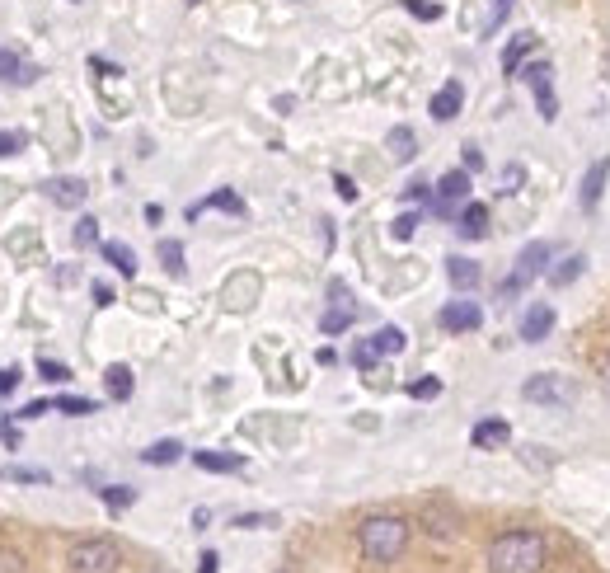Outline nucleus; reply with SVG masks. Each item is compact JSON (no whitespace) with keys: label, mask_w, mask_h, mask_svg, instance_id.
Returning a JSON list of instances; mask_svg holds the SVG:
<instances>
[{"label":"nucleus","mask_w":610,"mask_h":573,"mask_svg":"<svg viewBox=\"0 0 610 573\" xmlns=\"http://www.w3.org/2000/svg\"><path fill=\"white\" fill-rule=\"evenodd\" d=\"M230 527H240V531H268V527H277V512H240Z\"/></svg>","instance_id":"34"},{"label":"nucleus","mask_w":610,"mask_h":573,"mask_svg":"<svg viewBox=\"0 0 610 573\" xmlns=\"http://www.w3.org/2000/svg\"><path fill=\"white\" fill-rule=\"evenodd\" d=\"M99 249H104V259L118 268L122 278H137V249L132 245H122V240H104Z\"/></svg>","instance_id":"23"},{"label":"nucleus","mask_w":610,"mask_h":573,"mask_svg":"<svg viewBox=\"0 0 610 573\" xmlns=\"http://www.w3.org/2000/svg\"><path fill=\"white\" fill-rule=\"evenodd\" d=\"M104 390H108V400H118V404L132 400V390H137V376H132V367H127V362H113V367L104 372Z\"/></svg>","instance_id":"19"},{"label":"nucleus","mask_w":610,"mask_h":573,"mask_svg":"<svg viewBox=\"0 0 610 573\" xmlns=\"http://www.w3.org/2000/svg\"><path fill=\"white\" fill-rule=\"evenodd\" d=\"M254 296H259V278H254V273L230 278V287H226V306L230 310H249V306H254Z\"/></svg>","instance_id":"21"},{"label":"nucleus","mask_w":610,"mask_h":573,"mask_svg":"<svg viewBox=\"0 0 610 573\" xmlns=\"http://www.w3.org/2000/svg\"><path fill=\"white\" fill-rule=\"evenodd\" d=\"M76 245L85 249V245H99V221L94 217H80L76 221Z\"/></svg>","instance_id":"41"},{"label":"nucleus","mask_w":610,"mask_h":573,"mask_svg":"<svg viewBox=\"0 0 610 573\" xmlns=\"http://www.w3.org/2000/svg\"><path fill=\"white\" fill-rule=\"evenodd\" d=\"M5 480H15V484H47L52 475H47V470H29V465H15V470H5Z\"/></svg>","instance_id":"39"},{"label":"nucleus","mask_w":610,"mask_h":573,"mask_svg":"<svg viewBox=\"0 0 610 573\" xmlns=\"http://www.w3.org/2000/svg\"><path fill=\"white\" fill-rule=\"evenodd\" d=\"M71 5H76V0H71Z\"/></svg>","instance_id":"58"},{"label":"nucleus","mask_w":610,"mask_h":573,"mask_svg":"<svg viewBox=\"0 0 610 573\" xmlns=\"http://www.w3.org/2000/svg\"><path fill=\"white\" fill-rule=\"evenodd\" d=\"M507 10H512V0H493V15H488V24H484V29H488V33L498 29V24H503V19H507Z\"/></svg>","instance_id":"50"},{"label":"nucleus","mask_w":610,"mask_h":573,"mask_svg":"<svg viewBox=\"0 0 610 573\" xmlns=\"http://www.w3.org/2000/svg\"><path fill=\"white\" fill-rule=\"evenodd\" d=\"M521 184H526V170H521V165H507L503 170V193H517Z\"/></svg>","instance_id":"45"},{"label":"nucleus","mask_w":610,"mask_h":573,"mask_svg":"<svg viewBox=\"0 0 610 573\" xmlns=\"http://www.w3.org/2000/svg\"><path fill=\"white\" fill-rule=\"evenodd\" d=\"M404 198H409V202H432V184H423V179H413V184L404 188Z\"/></svg>","instance_id":"47"},{"label":"nucleus","mask_w":610,"mask_h":573,"mask_svg":"<svg viewBox=\"0 0 610 573\" xmlns=\"http://www.w3.org/2000/svg\"><path fill=\"white\" fill-rule=\"evenodd\" d=\"M554 334V306L549 301H535L526 315H521V343H545Z\"/></svg>","instance_id":"9"},{"label":"nucleus","mask_w":610,"mask_h":573,"mask_svg":"<svg viewBox=\"0 0 610 573\" xmlns=\"http://www.w3.org/2000/svg\"><path fill=\"white\" fill-rule=\"evenodd\" d=\"M404 10H409L413 19H423V24L442 19V5H432V0H404Z\"/></svg>","instance_id":"38"},{"label":"nucleus","mask_w":610,"mask_h":573,"mask_svg":"<svg viewBox=\"0 0 610 573\" xmlns=\"http://www.w3.org/2000/svg\"><path fill=\"white\" fill-rule=\"evenodd\" d=\"M183 456V442H174V437H165V442H151V447L141 451V461L146 465H174Z\"/></svg>","instance_id":"27"},{"label":"nucleus","mask_w":610,"mask_h":573,"mask_svg":"<svg viewBox=\"0 0 610 573\" xmlns=\"http://www.w3.org/2000/svg\"><path fill=\"white\" fill-rule=\"evenodd\" d=\"M371 343L381 348V357H395V353H404V343H409V334L399 325H381L376 334H371Z\"/></svg>","instance_id":"26"},{"label":"nucleus","mask_w":610,"mask_h":573,"mask_svg":"<svg viewBox=\"0 0 610 573\" xmlns=\"http://www.w3.org/2000/svg\"><path fill=\"white\" fill-rule=\"evenodd\" d=\"M334 188H338V198L343 202H357V184H352L348 174H334Z\"/></svg>","instance_id":"51"},{"label":"nucleus","mask_w":610,"mask_h":573,"mask_svg":"<svg viewBox=\"0 0 610 573\" xmlns=\"http://www.w3.org/2000/svg\"><path fill=\"white\" fill-rule=\"evenodd\" d=\"M460 160H465V165H460V170H484V151H479V146H474V141H465V146H460Z\"/></svg>","instance_id":"44"},{"label":"nucleus","mask_w":610,"mask_h":573,"mask_svg":"<svg viewBox=\"0 0 610 573\" xmlns=\"http://www.w3.org/2000/svg\"><path fill=\"white\" fill-rule=\"evenodd\" d=\"M230 212V217H244V202H240V193H230V188H216L212 198L207 202H198V207H188V217H202V212Z\"/></svg>","instance_id":"22"},{"label":"nucleus","mask_w":610,"mask_h":573,"mask_svg":"<svg viewBox=\"0 0 610 573\" xmlns=\"http://www.w3.org/2000/svg\"><path fill=\"white\" fill-rule=\"evenodd\" d=\"M488 573H545L549 569V541L540 531L512 527L488 541Z\"/></svg>","instance_id":"2"},{"label":"nucleus","mask_w":610,"mask_h":573,"mask_svg":"<svg viewBox=\"0 0 610 573\" xmlns=\"http://www.w3.org/2000/svg\"><path fill=\"white\" fill-rule=\"evenodd\" d=\"M601 381H606V390H610V357H601Z\"/></svg>","instance_id":"56"},{"label":"nucleus","mask_w":610,"mask_h":573,"mask_svg":"<svg viewBox=\"0 0 610 573\" xmlns=\"http://www.w3.org/2000/svg\"><path fill=\"white\" fill-rule=\"evenodd\" d=\"M348 357H352V367H357V372H376V362H381V348H376L371 339H357Z\"/></svg>","instance_id":"30"},{"label":"nucleus","mask_w":610,"mask_h":573,"mask_svg":"<svg viewBox=\"0 0 610 573\" xmlns=\"http://www.w3.org/2000/svg\"><path fill=\"white\" fill-rule=\"evenodd\" d=\"M198 573H221V555H216V550H202Z\"/></svg>","instance_id":"52"},{"label":"nucleus","mask_w":610,"mask_h":573,"mask_svg":"<svg viewBox=\"0 0 610 573\" xmlns=\"http://www.w3.org/2000/svg\"><path fill=\"white\" fill-rule=\"evenodd\" d=\"M52 409L66 414V419H90V414H99V400H85V395H57Z\"/></svg>","instance_id":"25"},{"label":"nucleus","mask_w":610,"mask_h":573,"mask_svg":"<svg viewBox=\"0 0 610 573\" xmlns=\"http://www.w3.org/2000/svg\"><path fill=\"white\" fill-rule=\"evenodd\" d=\"M277 573H296V569H277Z\"/></svg>","instance_id":"57"},{"label":"nucleus","mask_w":610,"mask_h":573,"mask_svg":"<svg viewBox=\"0 0 610 573\" xmlns=\"http://www.w3.org/2000/svg\"><path fill=\"white\" fill-rule=\"evenodd\" d=\"M66 569L71 573H118L122 569V545L108 536H90L66 550Z\"/></svg>","instance_id":"3"},{"label":"nucleus","mask_w":610,"mask_h":573,"mask_svg":"<svg viewBox=\"0 0 610 573\" xmlns=\"http://www.w3.org/2000/svg\"><path fill=\"white\" fill-rule=\"evenodd\" d=\"M43 193H47L52 202H57V207H66V212H76V207H85V202H90V184H85V179H76V174L47 179Z\"/></svg>","instance_id":"8"},{"label":"nucleus","mask_w":610,"mask_h":573,"mask_svg":"<svg viewBox=\"0 0 610 573\" xmlns=\"http://www.w3.org/2000/svg\"><path fill=\"white\" fill-rule=\"evenodd\" d=\"M99 498H104L108 512H127L132 503H137V489H132V484H104V489H99Z\"/></svg>","instance_id":"28"},{"label":"nucleus","mask_w":610,"mask_h":573,"mask_svg":"<svg viewBox=\"0 0 610 573\" xmlns=\"http://www.w3.org/2000/svg\"><path fill=\"white\" fill-rule=\"evenodd\" d=\"M573 395H578V390H573V381H568V376H554V372H535L531 381L521 386V400L549 404V409H554V404H559V409H568V404H573Z\"/></svg>","instance_id":"4"},{"label":"nucleus","mask_w":610,"mask_h":573,"mask_svg":"<svg viewBox=\"0 0 610 573\" xmlns=\"http://www.w3.org/2000/svg\"><path fill=\"white\" fill-rule=\"evenodd\" d=\"M43 414H52V400H33L19 409V419H43Z\"/></svg>","instance_id":"49"},{"label":"nucleus","mask_w":610,"mask_h":573,"mask_svg":"<svg viewBox=\"0 0 610 573\" xmlns=\"http://www.w3.org/2000/svg\"><path fill=\"white\" fill-rule=\"evenodd\" d=\"M517 80H526V85L535 90L540 80H554V66H549V62H521L517 66Z\"/></svg>","instance_id":"36"},{"label":"nucleus","mask_w":610,"mask_h":573,"mask_svg":"<svg viewBox=\"0 0 610 573\" xmlns=\"http://www.w3.org/2000/svg\"><path fill=\"white\" fill-rule=\"evenodd\" d=\"M446 278H451L456 292H474V287L484 282V264H474V259L456 254V259H446Z\"/></svg>","instance_id":"17"},{"label":"nucleus","mask_w":610,"mask_h":573,"mask_svg":"<svg viewBox=\"0 0 610 573\" xmlns=\"http://www.w3.org/2000/svg\"><path fill=\"white\" fill-rule=\"evenodd\" d=\"M0 573H24V555L19 550H0Z\"/></svg>","instance_id":"46"},{"label":"nucleus","mask_w":610,"mask_h":573,"mask_svg":"<svg viewBox=\"0 0 610 573\" xmlns=\"http://www.w3.org/2000/svg\"><path fill=\"white\" fill-rule=\"evenodd\" d=\"M460 109H465V85H460V80H446L442 90L432 94V104H427V113H432L437 123H451V118H460Z\"/></svg>","instance_id":"10"},{"label":"nucleus","mask_w":610,"mask_h":573,"mask_svg":"<svg viewBox=\"0 0 610 573\" xmlns=\"http://www.w3.org/2000/svg\"><path fill=\"white\" fill-rule=\"evenodd\" d=\"M470 442L479 451H498V447H507V442H512V423L507 419H479L470 428Z\"/></svg>","instance_id":"14"},{"label":"nucleus","mask_w":610,"mask_h":573,"mask_svg":"<svg viewBox=\"0 0 610 573\" xmlns=\"http://www.w3.org/2000/svg\"><path fill=\"white\" fill-rule=\"evenodd\" d=\"M385 146H390V155H395L399 165L418 155V137H413V127H390V137H385Z\"/></svg>","instance_id":"24"},{"label":"nucleus","mask_w":610,"mask_h":573,"mask_svg":"<svg viewBox=\"0 0 610 573\" xmlns=\"http://www.w3.org/2000/svg\"><path fill=\"white\" fill-rule=\"evenodd\" d=\"M549 259H554V245H549V240H531V245L517 254V268H512V273H521L526 282H535L549 268Z\"/></svg>","instance_id":"13"},{"label":"nucleus","mask_w":610,"mask_h":573,"mask_svg":"<svg viewBox=\"0 0 610 573\" xmlns=\"http://www.w3.org/2000/svg\"><path fill=\"white\" fill-rule=\"evenodd\" d=\"M418 212H399L395 221H390V235H395V240H413V231H418Z\"/></svg>","instance_id":"37"},{"label":"nucleus","mask_w":610,"mask_h":573,"mask_svg":"<svg viewBox=\"0 0 610 573\" xmlns=\"http://www.w3.org/2000/svg\"><path fill=\"white\" fill-rule=\"evenodd\" d=\"M409 541H413V522H409V517H395V512H371V517H362V522H357V550L366 555V564H381V569H390V564H399V559H404Z\"/></svg>","instance_id":"1"},{"label":"nucleus","mask_w":610,"mask_h":573,"mask_svg":"<svg viewBox=\"0 0 610 573\" xmlns=\"http://www.w3.org/2000/svg\"><path fill=\"white\" fill-rule=\"evenodd\" d=\"M423 531L432 536V541H456V536H460V517L446 508V503H427Z\"/></svg>","instance_id":"11"},{"label":"nucleus","mask_w":610,"mask_h":573,"mask_svg":"<svg viewBox=\"0 0 610 573\" xmlns=\"http://www.w3.org/2000/svg\"><path fill=\"white\" fill-rule=\"evenodd\" d=\"M193 465L207 470V475H240L244 456L240 451H193Z\"/></svg>","instance_id":"16"},{"label":"nucleus","mask_w":610,"mask_h":573,"mask_svg":"<svg viewBox=\"0 0 610 573\" xmlns=\"http://www.w3.org/2000/svg\"><path fill=\"white\" fill-rule=\"evenodd\" d=\"M409 395L413 400H437V395H442V381H437V376H423V381L409 386Z\"/></svg>","instance_id":"40"},{"label":"nucleus","mask_w":610,"mask_h":573,"mask_svg":"<svg viewBox=\"0 0 610 573\" xmlns=\"http://www.w3.org/2000/svg\"><path fill=\"white\" fill-rule=\"evenodd\" d=\"M582 268H587V259H582V254H568L559 268H549V282H554V287H568V282L582 278Z\"/></svg>","instance_id":"31"},{"label":"nucleus","mask_w":610,"mask_h":573,"mask_svg":"<svg viewBox=\"0 0 610 573\" xmlns=\"http://www.w3.org/2000/svg\"><path fill=\"white\" fill-rule=\"evenodd\" d=\"M19 151H29V132L0 127V160H5V155H19Z\"/></svg>","instance_id":"35"},{"label":"nucleus","mask_w":610,"mask_h":573,"mask_svg":"<svg viewBox=\"0 0 610 573\" xmlns=\"http://www.w3.org/2000/svg\"><path fill=\"white\" fill-rule=\"evenodd\" d=\"M606 179H610V160L601 155L592 170L582 174V193H578V202H582V212H596L601 207V198H606Z\"/></svg>","instance_id":"12"},{"label":"nucleus","mask_w":610,"mask_h":573,"mask_svg":"<svg viewBox=\"0 0 610 573\" xmlns=\"http://www.w3.org/2000/svg\"><path fill=\"white\" fill-rule=\"evenodd\" d=\"M94 306H99V310L113 306V287H108V282H94Z\"/></svg>","instance_id":"53"},{"label":"nucleus","mask_w":610,"mask_h":573,"mask_svg":"<svg viewBox=\"0 0 610 573\" xmlns=\"http://www.w3.org/2000/svg\"><path fill=\"white\" fill-rule=\"evenodd\" d=\"M535 47H540V38H535L531 29H521L517 38H507V47H503V71H507V76H517V66L531 57Z\"/></svg>","instance_id":"20"},{"label":"nucleus","mask_w":610,"mask_h":573,"mask_svg":"<svg viewBox=\"0 0 610 573\" xmlns=\"http://www.w3.org/2000/svg\"><path fill=\"white\" fill-rule=\"evenodd\" d=\"M155 254H160V264H165L174 278H183V245H179V240H160V245H155Z\"/></svg>","instance_id":"32"},{"label":"nucleus","mask_w":610,"mask_h":573,"mask_svg":"<svg viewBox=\"0 0 610 573\" xmlns=\"http://www.w3.org/2000/svg\"><path fill=\"white\" fill-rule=\"evenodd\" d=\"M315 362H320V367H334L338 353H334V348H320V353H315Z\"/></svg>","instance_id":"55"},{"label":"nucleus","mask_w":610,"mask_h":573,"mask_svg":"<svg viewBox=\"0 0 610 573\" xmlns=\"http://www.w3.org/2000/svg\"><path fill=\"white\" fill-rule=\"evenodd\" d=\"M0 442H5V451H19V428L10 419H0Z\"/></svg>","instance_id":"48"},{"label":"nucleus","mask_w":610,"mask_h":573,"mask_svg":"<svg viewBox=\"0 0 610 573\" xmlns=\"http://www.w3.org/2000/svg\"><path fill=\"white\" fill-rule=\"evenodd\" d=\"M526 287H531V282L521 278V273H507V278H503V287H498V301H512V296H521V292H526Z\"/></svg>","instance_id":"43"},{"label":"nucleus","mask_w":610,"mask_h":573,"mask_svg":"<svg viewBox=\"0 0 610 573\" xmlns=\"http://www.w3.org/2000/svg\"><path fill=\"white\" fill-rule=\"evenodd\" d=\"M38 376H43L47 386H66V381H71V367H66V362H52V357H38Z\"/></svg>","instance_id":"33"},{"label":"nucleus","mask_w":610,"mask_h":573,"mask_svg":"<svg viewBox=\"0 0 610 573\" xmlns=\"http://www.w3.org/2000/svg\"><path fill=\"white\" fill-rule=\"evenodd\" d=\"M19 381H24V372L19 367H0V400H10L19 390Z\"/></svg>","instance_id":"42"},{"label":"nucleus","mask_w":610,"mask_h":573,"mask_svg":"<svg viewBox=\"0 0 610 573\" xmlns=\"http://www.w3.org/2000/svg\"><path fill=\"white\" fill-rule=\"evenodd\" d=\"M43 76L38 66H24L15 47H0V85H33V80Z\"/></svg>","instance_id":"15"},{"label":"nucleus","mask_w":610,"mask_h":573,"mask_svg":"<svg viewBox=\"0 0 610 573\" xmlns=\"http://www.w3.org/2000/svg\"><path fill=\"white\" fill-rule=\"evenodd\" d=\"M329 296H334V306L320 315V329L324 334H343V329H352V320H357V306L348 301V287H343V282H329Z\"/></svg>","instance_id":"7"},{"label":"nucleus","mask_w":610,"mask_h":573,"mask_svg":"<svg viewBox=\"0 0 610 573\" xmlns=\"http://www.w3.org/2000/svg\"><path fill=\"white\" fill-rule=\"evenodd\" d=\"M535 109H540L545 123L559 118V94H554V80H540V85H535Z\"/></svg>","instance_id":"29"},{"label":"nucleus","mask_w":610,"mask_h":573,"mask_svg":"<svg viewBox=\"0 0 610 573\" xmlns=\"http://www.w3.org/2000/svg\"><path fill=\"white\" fill-rule=\"evenodd\" d=\"M437 325H442L446 334H474V329L484 325V310H479V301H446L442 315H437Z\"/></svg>","instance_id":"6"},{"label":"nucleus","mask_w":610,"mask_h":573,"mask_svg":"<svg viewBox=\"0 0 610 573\" xmlns=\"http://www.w3.org/2000/svg\"><path fill=\"white\" fill-rule=\"evenodd\" d=\"M456 231H460V240H484L488 235V207L484 202H465V207H460Z\"/></svg>","instance_id":"18"},{"label":"nucleus","mask_w":610,"mask_h":573,"mask_svg":"<svg viewBox=\"0 0 610 573\" xmlns=\"http://www.w3.org/2000/svg\"><path fill=\"white\" fill-rule=\"evenodd\" d=\"M460 202H470V170H451L442 174V184L432 188V212L446 221L460 217Z\"/></svg>","instance_id":"5"},{"label":"nucleus","mask_w":610,"mask_h":573,"mask_svg":"<svg viewBox=\"0 0 610 573\" xmlns=\"http://www.w3.org/2000/svg\"><path fill=\"white\" fill-rule=\"evenodd\" d=\"M207 522H212V512H207V508L193 512V531H207Z\"/></svg>","instance_id":"54"}]
</instances>
